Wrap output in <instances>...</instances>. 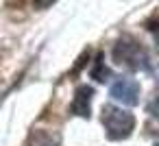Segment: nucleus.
<instances>
[{
	"label": "nucleus",
	"mask_w": 159,
	"mask_h": 146,
	"mask_svg": "<svg viewBox=\"0 0 159 146\" xmlns=\"http://www.w3.org/2000/svg\"><path fill=\"white\" fill-rule=\"evenodd\" d=\"M92 79H96V81H107V79H109V70L105 68L102 55H98V57H96V61H94V68H92Z\"/></svg>",
	"instance_id": "obj_6"
},
{
	"label": "nucleus",
	"mask_w": 159,
	"mask_h": 146,
	"mask_svg": "<svg viewBox=\"0 0 159 146\" xmlns=\"http://www.w3.org/2000/svg\"><path fill=\"white\" fill-rule=\"evenodd\" d=\"M113 61L129 70H150V59L146 48L131 35H122L113 46Z\"/></svg>",
	"instance_id": "obj_1"
},
{
	"label": "nucleus",
	"mask_w": 159,
	"mask_h": 146,
	"mask_svg": "<svg viewBox=\"0 0 159 146\" xmlns=\"http://www.w3.org/2000/svg\"><path fill=\"white\" fill-rule=\"evenodd\" d=\"M92 98H94V89H92L89 85L76 87L74 98H72V105H70V113H72V116H79V118H89Z\"/></svg>",
	"instance_id": "obj_4"
},
{
	"label": "nucleus",
	"mask_w": 159,
	"mask_h": 146,
	"mask_svg": "<svg viewBox=\"0 0 159 146\" xmlns=\"http://www.w3.org/2000/svg\"><path fill=\"white\" fill-rule=\"evenodd\" d=\"M52 2H55V0H33V7L35 9H48Z\"/></svg>",
	"instance_id": "obj_7"
},
{
	"label": "nucleus",
	"mask_w": 159,
	"mask_h": 146,
	"mask_svg": "<svg viewBox=\"0 0 159 146\" xmlns=\"http://www.w3.org/2000/svg\"><path fill=\"white\" fill-rule=\"evenodd\" d=\"M155 146H159V142H157V144H155Z\"/></svg>",
	"instance_id": "obj_9"
},
{
	"label": "nucleus",
	"mask_w": 159,
	"mask_h": 146,
	"mask_svg": "<svg viewBox=\"0 0 159 146\" xmlns=\"http://www.w3.org/2000/svg\"><path fill=\"white\" fill-rule=\"evenodd\" d=\"M148 29H150V31L155 33V39H157V44H159V24H150Z\"/></svg>",
	"instance_id": "obj_8"
},
{
	"label": "nucleus",
	"mask_w": 159,
	"mask_h": 146,
	"mask_svg": "<svg viewBox=\"0 0 159 146\" xmlns=\"http://www.w3.org/2000/svg\"><path fill=\"white\" fill-rule=\"evenodd\" d=\"M102 126L109 139L120 142L126 139L131 135V131L135 129V118L131 111L120 109L116 105H105L102 107Z\"/></svg>",
	"instance_id": "obj_2"
},
{
	"label": "nucleus",
	"mask_w": 159,
	"mask_h": 146,
	"mask_svg": "<svg viewBox=\"0 0 159 146\" xmlns=\"http://www.w3.org/2000/svg\"><path fill=\"white\" fill-rule=\"evenodd\" d=\"M109 94H111V98L120 100L122 105H137L139 103V85H137V81H133L129 76L113 81L109 87Z\"/></svg>",
	"instance_id": "obj_3"
},
{
	"label": "nucleus",
	"mask_w": 159,
	"mask_h": 146,
	"mask_svg": "<svg viewBox=\"0 0 159 146\" xmlns=\"http://www.w3.org/2000/svg\"><path fill=\"white\" fill-rule=\"evenodd\" d=\"M26 146H59V137L50 131H33L29 135Z\"/></svg>",
	"instance_id": "obj_5"
}]
</instances>
